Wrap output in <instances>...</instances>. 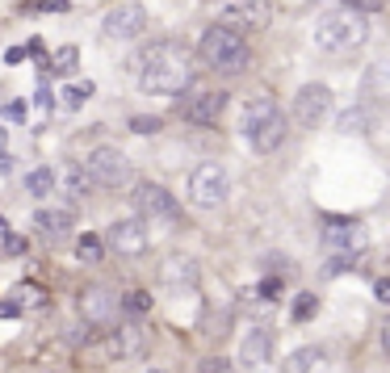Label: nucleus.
<instances>
[{
    "mask_svg": "<svg viewBox=\"0 0 390 373\" xmlns=\"http://www.w3.org/2000/svg\"><path fill=\"white\" fill-rule=\"evenodd\" d=\"M193 84V55L176 38H160L139 55V88L151 97H176Z\"/></svg>",
    "mask_w": 390,
    "mask_h": 373,
    "instance_id": "1",
    "label": "nucleus"
},
{
    "mask_svg": "<svg viewBox=\"0 0 390 373\" xmlns=\"http://www.w3.org/2000/svg\"><path fill=\"white\" fill-rule=\"evenodd\" d=\"M197 59H202L210 71L235 76V71H244V67L252 63V46H248L244 29L227 25V21H214V25L202 34V42H197Z\"/></svg>",
    "mask_w": 390,
    "mask_h": 373,
    "instance_id": "2",
    "label": "nucleus"
},
{
    "mask_svg": "<svg viewBox=\"0 0 390 373\" xmlns=\"http://www.w3.org/2000/svg\"><path fill=\"white\" fill-rule=\"evenodd\" d=\"M370 38V25H365V13H353V8H336V13H323L315 21V46L328 50V55H340V50H353Z\"/></svg>",
    "mask_w": 390,
    "mask_h": 373,
    "instance_id": "3",
    "label": "nucleus"
},
{
    "mask_svg": "<svg viewBox=\"0 0 390 373\" xmlns=\"http://www.w3.org/2000/svg\"><path fill=\"white\" fill-rule=\"evenodd\" d=\"M227 193H231V176L223 164H197L189 172V202L197 210H218L227 202Z\"/></svg>",
    "mask_w": 390,
    "mask_h": 373,
    "instance_id": "4",
    "label": "nucleus"
},
{
    "mask_svg": "<svg viewBox=\"0 0 390 373\" xmlns=\"http://www.w3.org/2000/svg\"><path fill=\"white\" fill-rule=\"evenodd\" d=\"M130 206H134V214H139V218L181 223V206H176V197H172L164 185H155V181H139V185L130 189Z\"/></svg>",
    "mask_w": 390,
    "mask_h": 373,
    "instance_id": "5",
    "label": "nucleus"
},
{
    "mask_svg": "<svg viewBox=\"0 0 390 373\" xmlns=\"http://www.w3.org/2000/svg\"><path fill=\"white\" fill-rule=\"evenodd\" d=\"M76 307H80V319L88 328H113L118 323V311H122V298L109 286H84L76 294Z\"/></svg>",
    "mask_w": 390,
    "mask_h": 373,
    "instance_id": "6",
    "label": "nucleus"
},
{
    "mask_svg": "<svg viewBox=\"0 0 390 373\" xmlns=\"http://www.w3.org/2000/svg\"><path fill=\"white\" fill-rule=\"evenodd\" d=\"M84 168L92 172V181H97L101 189H122V185L130 181V160H126V151H118V147H92L88 160H84Z\"/></svg>",
    "mask_w": 390,
    "mask_h": 373,
    "instance_id": "7",
    "label": "nucleus"
},
{
    "mask_svg": "<svg viewBox=\"0 0 390 373\" xmlns=\"http://www.w3.org/2000/svg\"><path fill=\"white\" fill-rule=\"evenodd\" d=\"M319 239L332 252H353L365 244V227L361 218H349V214H319Z\"/></svg>",
    "mask_w": 390,
    "mask_h": 373,
    "instance_id": "8",
    "label": "nucleus"
},
{
    "mask_svg": "<svg viewBox=\"0 0 390 373\" xmlns=\"http://www.w3.org/2000/svg\"><path fill=\"white\" fill-rule=\"evenodd\" d=\"M227 109V92L223 88H193L185 101H181V118L189 126H214Z\"/></svg>",
    "mask_w": 390,
    "mask_h": 373,
    "instance_id": "9",
    "label": "nucleus"
},
{
    "mask_svg": "<svg viewBox=\"0 0 390 373\" xmlns=\"http://www.w3.org/2000/svg\"><path fill=\"white\" fill-rule=\"evenodd\" d=\"M147 349H151V336H147V328H143L139 319H130V323L113 328V332H109V340H105V353H109L113 361H143V357H147Z\"/></svg>",
    "mask_w": 390,
    "mask_h": 373,
    "instance_id": "10",
    "label": "nucleus"
},
{
    "mask_svg": "<svg viewBox=\"0 0 390 373\" xmlns=\"http://www.w3.org/2000/svg\"><path fill=\"white\" fill-rule=\"evenodd\" d=\"M328 113H332V88L328 84H302L294 97V122L302 130H315Z\"/></svg>",
    "mask_w": 390,
    "mask_h": 373,
    "instance_id": "11",
    "label": "nucleus"
},
{
    "mask_svg": "<svg viewBox=\"0 0 390 373\" xmlns=\"http://www.w3.org/2000/svg\"><path fill=\"white\" fill-rule=\"evenodd\" d=\"M269 0H223L218 4V21H227V25H235V29H265L269 25Z\"/></svg>",
    "mask_w": 390,
    "mask_h": 373,
    "instance_id": "12",
    "label": "nucleus"
},
{
    "mask_svg": "<svg viewBox=\"0 0 390 373\" xmlns=\"http://www.w3.org/2000/svg\"><path fill=\"white\" fill-rule=\"evenodd\" d=\"M109 248H113L118 256H126V260L143 256V252L151 248V235H147L143 218H118V223L109 227Z\"/></svg>",
    "mask_w": 390,
    "mask_h": 373,
    "instance_id": "13",
    "label": "nucleus"
},
{
    "mask_svg": "<svg viewBox=\"0 0 390 373\" xmlns=\"http://www.w3.org/2000/svg\"><path fill=\"white\" fill-rule=\"evenodd\" d=\"M147 29V8L143 4H118L105 13V34L118 38V42H130Z\"/></svg>",
    "mask_w": 390,
    "mask_h": 373,
    "instance_id": "14",
    "label": "nucleus"
},
{
    "mask_svg": "<svg viewBox=\"0 0 390 373\" xmlns=\"http://www.w3.org/2000/svg\"><path fill=\"white\" fill-rule=\"evenodd\" d=\"M160 281L168 286V290H193L197 281H202V269H197V260L193 256H168L164 265H160Z\"/></svg>",
    "mask_w": 390,
    "mask_h": 373,
    "instance_id": "15",
    "label": "nucleus"
},
{
    "mask_svg": "<svg viewBox=\"0 0 390 373\" xmlns=\"http://www.w3.org/2000/svg\"><path fill=\"white\" fill-rule=\"evenodd\" d=\"M239 361H244L248 370H265V365L273 361V332H269V328H252V332L244 336V344H239Z\"/></svg>",
    "mask_w": 390,
    "mask_h": 373,
    "instance_id": "16",
    "label": "nucleus"
},
{
    "mask_svg": "<svg viewBox=\"0 0 390 373\" xmlns=\"http://www.w3.org/2000/svg\"><path fill=\"white\" fill-rule=\"evenodd\" d=\"M29 227H34V235H38V239L59 244V239L71 231V210H34Z\"/></svg>",
    "mask_w": 390,
    "mask_h": 373,
    "instance_id": "17",
    "label": "nucleus"
},
{
    "mask_svg": "<svg viewBox=\"0 0 390 373\" xmlns=\"http://www.w3.org/2000/svg\"><path fill=\"white\" fill-rule=\"evenodd\" d=\"M248 143H252V151H277L281 147V139H286V113H273L265 126H256L252 134H244Z\"/></svg>",
    "mask_w": 390,
    "mask_h": 373,
    "instance_id": "18",
    "label": "nucleus"
},
{
    "mask_svg": "<svg viewBox=\"0 0 390 373\" xmlns=\"http://www.w3.org/2000/svg\"><path fill=\"white\" fill-rule=\"evenodd\" d=\"M59 185H63L67 197H76V202H84V197L97 189V181H92V172H88L84 164H67V168L59 172Z\"/></svg>",
    "mask_w": 390,
    "mask_h": 373,
    "instance_id": "19",
    "label": "nucleus"
},
{
    "mask_svg": "<svg viewBox=\"0 0 390 373\" xmlns=\"http://www.w3.org/2000/svg\"><path fill=\"white\" fill-rule=\"evenodd\" d=\"M273 113H281L273 97H252V101L244 105V134H252L256 126H265V122H269Z\"/></svg>",
    "mask_w": 390,
    "mask_h": 373,
    "instance_id": "20",
    "label": "nucleus"
},
{
    "mask_svg": "<svg viewBox=\"0 0 390 373\" xmlns=\"http://www.w3.org/2000/svg\"><path fill=\"white\" fill-rule=\"evenodd\" d=\"M319 361H323V349L307 344V349H298V353H290V357H286L281 373H315V365H319Z\"/></svg>",
    "mask_w": 390,
    "mask_h": 373,
    "instance_id": "21",
    "label": "nucleus"
},
{
    "mask_svg": "<svg viewBox=\"0 0 390 373\" xmlns=\"http://www.w3.org/2000/svg\"><path fill=\"white\" fill-rule=\"evenodd\" d=\"M336 130H340V134H365V130H370V109H365V105L344 109V113L336 118Z\"/></svg>",
    "mask_w": 390,
    "mask_h": 373,
    "instance_id": "22",
    "label": "nucleus"
},
{
    "mask_svg": "<svg viewBox=\"0 0 390 373\" xmlns=\"http://www.w3.org/2000/svg\"><path fill=\"white\" fill-rule=\"evenodd\" d=\"M55 185H59V172H50V168H34V172L25 176V189H29L34 197H46Z\"/></svg>",
    "mask_w": 390,
    "mask_h": 373,
    "instance_id": "23",
    "label": "nucleus"
},
{
    "mask_svg": "<svg viewBox=\"0 0 390 373\" xmlns=\"http://www.w3.org/2000/svg\"><path fill=\"white\" fill-rule=\"evenodd\" d=\"M101 252H105V244H101V235H92V231H84V235L76 239V256H80L84 265H97V260H101Z\"/></svg>",
    "mask_w": 390,
    "mask_h": 373,
    "instance_id": "24",
    "label": "nucleus"
},
{
    "mask_svg": "<svg viewBox=\"0 0 390 373\" xmlns=\"http://www.w3.org/2000/svg\"><path fill=\"white\" fill-rule=\"evenodd\" d=\"M122 311H126L130 319H143V315L151 311V294H147V290H126V294H122Z\"/></svg>",
    "mask_w": 390,
    "mask_h": 373,
    "instance_id": "25",
    "label": "nucleus"
},
{
    "mask_svg": "<svg viewBox=\"0 0 390 373\" xmlns=\"http://www.w3.org/2000/svg\"><path fill=\"white\" fill-rule=\"evenodd\" d=\"M315 311H319V294H298L294 298V323H307V319H315Z\"/></svg>",
    "mask_w": 390,
    "mask_h": 373,
    "instance_id": "26",
    "label": "nucleus"
},
{
    "mask_svg": "<svg viewBox=\"0 0 390 373\" xmlns=\"http://www.w3.org/2000/svg\"><path fill=\"white\" fill-rule=\"evenodd\" d=\"M88 97H92V84H88V80H84V84H67V88H63V105H67V109H80Z\"/></svg>",
    "mask_w": 390,
    "mask_h": 373,
    "instance_id": "27",
    "label": "nucleus"
},
{
    "mask_svg": "<svg viewBox=\"0 0 390 373\" xmlns=\"http://www.w3.org/2000/svg\"><path fill=\"white\" fill-rule=\"evenodd\" d=\"M76 63H80V50H76V46H63V50L55 55V63H50V71H59V76H67V71H76Z\"/></svg>",
    "mask_w": 390,
    "mask_h": 373,
    "instance_id": "28",
    "label": "nucleus"
},
{
    "mask_svg": "<svg viewBox=\"0 0 390 373\" xmlns=\"http://www.w3.org/2000/svg\"><path fill=\"white\" fill-rule=\"evenodd\" d=\"M160 126H164V122H160V118H147V113H139V118H130V130H134V134H155Z\"/></svg>",
    "mask_w": 390,
    "mask_h": 373,
    "instance_id": "29",
    "label": "nucleus"
},
{
    "mask_svg": "<svg viewBox=\"0 0 390 373\" xmlns=\"http://www.w3.org/2000/svg\"><path fill=\"white\" fill-rule=\"evenodd\" d=\"M281 290H286V277H277V273L260 281V298H269V302H273V298H281Z\"/></svg>",
    "mask_w": 390,
    "mask_h": 373,
    "instance_id": "30",
    "label": "nucleus"
},
{
    "mask_svg": "<svg viewBox=\"0 0 390 373\" xmlns=\"http://www.w3.org/2000/svg\"><path fill=\"white\" fill-rule=\"evenodd\" d=\"M202 373H239V370H235V361H227V357H206V361H202Z\"/></svg>",
    "mask_w": 390,
    "mask_h": 373,
    "instance_id": "31",
    "label": "nucleus"
},
{
    "mask_svg": "<svg viewBox=\"0 0 390 373\" xmlns=\"http://www.w3.org/2000/svg\"><path fill=\"white\" fill-rule=\"evenodd\" d=\"M382 4H386V0H344V8H353V13H365V17H374Z\"/></svg>",
    "mask_w": 390,
    "mask_h": 373,
    "instance_id": "32",
    "label": "nucleus"
},
{
    "mask_svg": "<svg viewBox=\"0 0 390 373\" xmlns=\"http://www.w3.org/2000/svg\"><path fill=\"white\" fill-rule=\"evenodd\" d=\"M374 298H378L382 307H390V277H378V281H374Z\"/></svg>",
    "mask_w": 390,
    "mask_h": 373,
    "instance_id": "33",
    "label": "nucleus"
},
{
    "mask_svg": "<svg viewBox=\"0 0 390 373\" xmlns=\"http://www.w3.org/2000/svg\"><path fill=\"white\" fill-rule=\"evenodd\" d=\"M21 252H25V239L8 235V239H4V256H21Z\"/></svg>",
    "mask_w": 390,
    "mask_h": 373,
    "instance_id": "34",
    "label": "nucleus"
},
{
    "mask_svg": "<svg viewBox=\"0 0 390 373\" xmlns=\"http://www.w3.org/2000/svg\"><path fill=\"white\" fill-rule=\"evenodd\" d=\"M25 55H29L25 46H8V55H4V63H13V67H17V63H25Z\"/></svg>",
    "mask_w": 390,
    "mask_h": 373,
    "instance_id": "35",
    "label": "nucleus"
},
{
    "mask_svg": "<svg viewBox=\"0 0 390 373\" xmlns=\"http://www.w3.org/2000/svg\"><path fill=\"white\" fill-rule=\"evenodd\" d=\"M13 315H21V302H13V298L0 302V319H13Z\"/></svg>",
    "mask_w": 390,
    "mask_h": 373,
    "instance_id": "36",
    "label": "nucleus"
},
{
    "mask_svg": "<svg viewBox=\"0 0 390 373\" xmlns=\"http://www.w3.org/2000/svg\"><path fill=\"white\" fill-rule=\"evenodd\" d=\"M382 353H386V361H390V319L382 323Z\"/></svg>",
    "mask_w": 390,
    "mask_h": 373,
    "instance_id": "37",
    "label": "nucleus"
},
{
    "mask_svg": "<svg viewBox=\"0 0 390 373\" xmlns=\"http://www.w3.org/2000/svg\"><path fill=\"white\" fill-rule=\"evenodd\" d=\"M25 50H29V55H34V59H42V55H46V46H42V42H38V38H34V42H29V46H25Z\"/></svg>",
    "mask_w": 390,
    "mask_h": 373,
    "instance_id": "38",
    "label": "nucleus"
},
{
    "mask_svg": "<svg viewBox=\"0 0 390 373\" xmlns=\"http://www.w3.org/2000/svg\"><path fill=\"white\" fill-rule=\"evenodd\" d=\"M42 8L46 13H59V8H67V0H42Z\"/></svg>",
    "mask_w": 390,
    "mask_h": 373,
    "instance_id": "39",
    "label": "nucleus"
},
{
    "mask_svg": "<svg viewBox=\"0 0 390 373\" xmlns=\"http://www.w3.org/2000/svg\"><path fill=\"white\" fill-rule=\"evenodd\" d=\"M13 168V155H8V147H0V172H8Z\"/></svg>",
    "mask_w": 390,
    "mask_h": 373,
    "instance_id": "40",
    "label": "nucleus"
},
{
    "mask_svg": "<svg viewBox=\"0 0 390 373\" xmlns=\"http://www.w3.org/2000/svg\"><path fill=\"white\" fill-rule=\"evenodd\" d=\"M4 139H8V134H4V126H0V147H4Z\"/></svg>",
    "mask_w": 390,
    "mask_h": 373,
    "instance_id": "41",
    "label": "nucleus"
},
{
    "mask_svg": "<svg viewBox=\"0 0 390 373\" xmlns=\"http://www.w3.org/2000/svg\"><path fill=\"white\" fill-rule=\"evenodd\" d=\"M0 235H4V218H0Z\"/></svg>",
    "mask_w": 390,
    "mask_h": 373,
    "instance_id": "42",
    "label": "nucleus"
}]
</instances>
